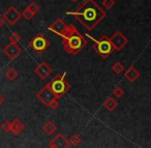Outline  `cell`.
Returning a JSON list of instances; mask_svg holds the SVG:
<instances>
[{"instance_id":"cell-1","label":"cell","mask_w":151,"mask_h":148,"mask_svg":"<svg viewBox=\"0 0 151 148\" xmlns=\"http://www.w3.org/2000/svg\"><path fill=\"white\" fill-rule=\"evenodd\" d=\"M66 15L73 16L88 31L93 30L106 17L107 13L94 0H85L73 12H66Z\"/></svg>"},{"instance_id":"cell-2","label":"cell","mask_w":151,"mask_h":148,"mask_svg":"<svg viewBox=\"0 0 151 148\" xmlns=\"http://www.w3.org/2000/svg\"><path fill=\"white\" fill-rule=\"evenodd\" d=\"M61 38H62L63 49L65 50V52L70 55L78 54L88 44V40L85 38V36L80 33V31L73 24H69L68 30L65 35Z\"/></svg>"},{"instance_id":"cell-3","label":"cell","mask_w":151,"mask_h":148,"mask_svg":"<svg viewBox=\"0 0 151 148\" xmlns=\"http://www.w3.org/2000/svg\"><path fill=\"white\" fill-rule=\"evenodd\" d=\"M65 76H66V73L64 71L61 75L55 76L49 83H47L50 90L57 98H60L70 89V84L68 83V81L65 80Z\"/></svg>"},{"instance_id":"cell-4","label":"cell","mask_w":151,"mask_h":148,"mask_svg":"<svg viewBox=\"0 0 151 148\" xmlns=\"http://www.w3.org/2000/svg\"><path fill=\"white\" fill-rule=\"evenodd\" d=\"M86 36L93 42V49L103 59H106L109 55H111L114 52V48L110 42V38L107 35L101 36V38H99V40L92 38L90 34H86Z\"/></svg>"},{"instance_id":"cell-5","label":"cell","mask_w":151,"mask_h":148,"mask_svg":"<svg viewBox=\"0 0 151 148\" xmlns=\"http://www.w3.org/2000/svg\"><path fill=\"white\" fill-rule=\"evenodd\" d=\"M28 46L33 50L35 54H42V53L46 52L50 47V42L49 40L42 33H37L35 36L30 40Z\"/></svg>"},{"instance_id":"cell-6","label":"cell","mask_w":151,"mask_h":148,"mask_svg":"<svg viewBox=\"0 0 151 148\" xmlns=\"http://www.w3.org/2000/svg\"><path fill=\"white\" fill-rule=\"evenodd\" d=\"M109 38L112 46L114 48V51H116V52H120L128 44V38L121 31H119V30L114 32L113 35Z\"/></svg>"},{"instance_id":"cell-7","label":"cell","mask_w":151,"mask_h":148,"mask_svg":"<svg viewBox=\"0 0 151 148\" xmlns=\"http://www.w3.org/2000/svg\"><path fill=\"white\" fill-rule=\"evenodd\" d=\"M35 96L42 105H45V106H47V107L50 106L51 103L54 102L55 100H59V98H57L56 96L53 94V92L51 91L50 88H49V86L47 85V84L35 94Z\"/></svg>"},{"instance_id":"cell-8","label":"cell","mask_w":151,"mask_h":148,"mask_svg":"<svg viewBox=\"0 0 151 148\" xmlns=\"http://www.w3.org/2000/svg\"><path fill=\"white\" fill-rule=\"evenodd\" d=\"M48 30L52 31L53 33H55L56 35L62 38V36L65 35V33H66L67 30H68V25H66L61 18H57L54 22H52V23L49 25Z\"/></svg>"},{"instance_id":"cell-9","label":"cell","mask_w":151,"mask_h":148,"mask_svg":"<svg viewBox=\"0 0 151 148\" xmlns=\"http://www.w3.org/2000/svg\"><path fill=\"white\" fill-rule=\"evenodd\" d=\"M2 17H3V19L5 20V22H7V24H9L11 26H14V25H16V23H17L20 19H21L22 15L16 7L11 6L4 12Z\"/></svg>"},{"instance_id":"cell-10","label":"cell","mask_w":151,"mask_h":148,"mask_svg":"<svg viewBox=\"0 0 151 148\" xmlns=\"http://www.w3.org/2000/svg\"><path fill=\"white\" fill-rule=\"evenodd\" d=\"M52 71H53L52 66L49 63L45 62V61L38 63L35 66V69H34V74L42 80H46L47 78L50 77Z\"/></svg>"},{"instance_id":"cell-11","label":"cell","mask_w":151,"mask_h":148,"mask_svg":"<svg viewBox=\"0 0 151 148\" xmlns=\"http://www.w3.org/2000/svg\"><path fill=\"white\" fill-rule=\"evenodd\" d=\"M3 53L4 55L11 60L18 58L20 55L22 54V49L21 47L18 46V44H14V43H9L7 46L4 47L3 49Z\"/></svg>"},{"instance_id":"cell-12","label":"cell","mask_w":151,"mask_h":148,"mask_svg":"<svg viewBox=\"0 0 151 148\" xmlns=\"http://www.w3.org/2000/svg\"><path fill=\"white\" fill-rule=\"evenodd\" d=\"M69 141L62 134H57L50 141L48 148H69Z\"/></svg>"},{"instance_id":"cell-13","label":"cell","mask_w":151,"mask_h":148,"mask_svg":"<svg viewBox=\"0 0 151 148\" xmlns=\"http://www.w3.org/2000/svg\"><path fill=\"white\" fill-rule=\"evenodd\" d=\"M140 76H141L140 71L134 66H129L127 69V71H124V78H125L129 83H134V82L140 78Z\"/></svg>"},{"instance_id":"cell-14","label":"cell","mask_w":151,"mask_h":148,"mask_svg":"<svg viewBox=\"0 0 151 148\" xmlns=\"http://www.w3.org/2000/svg\"><path fill=\"white\" fill-rule=\"evenodd\" d=\"M24 129H25V126H24L23 122H22L21 120H19V119H14V120L12 121V131L11 133H13L15 136L21 135L22 131H24Z\"/></svg>"},{"instance_id":"cell-15","label":"cell","mask_w":151,"mask_h":148,"mask_svg":"<svg viewBox=\"0 0 151 148\" xmlns=\"http://www.w3.org/2000/svg\"><path fill=\"white\" fill-rule=\"evenodd\" d=\"M103 106L105 107V108L107 109L109 112H113V111L115 110L116 108H117L118 102L115 100V98H113V97H108L107 100L104 102Z\"/></svg>"},{"instance_id":"cell-16","label":"cell","mask_w":151,"mask_h":148,"mask_svg":"<svg viewBox=\"0 0 151 148\" xmlns=\"http://www.w3.org/2000/svg\"><path fill=\"white\" fill-rule=\"evenodd\" d=\"M42 129H44V131L48 136H52L57 129V126L53 121H47L44 124V126H42Z\"/></svg>"},{"instance_id":"cell-17","label":"cell","mask_w":151,"mask_h":148,"mask_svg":"<svg viewBox=\"0 0 151 148\" xmlns=\"http://www.w3.org/2000/svg\"><path fill=\"white\" fill-rule=\"evenodd\" d=\"M18 75H19V74H18V71H16L14 67H9V69L5 71V77H6L9 81H15L18 78Z\"/></svg>"},{"instance_id":"cell-18","label":"cell","mask_w":151,"mask_h":148,"mask_svg":"<svg viewBox=\"0 0 151 148\" xmlns=\"http://www.w3.org/2000/svg\"><path fill=\"white\" fill-rule=\"evenodd\" d=\"M69 141V144L73 146H75V147H77V146H79L81 143H82V139H81V137L79 135H77V134H75V135H73L70 137V139L68 140Z\"/></svg>"},{"instance_id":"cell-19","label":"cell","mask_w":151,"mask_h":148,"mask_svg":"<svg viewBox=\"0 0 151 148\" xmlns=\"http://www.w3.org/2000/svg\"><path fill=\"white\" fill-rule=\"evenodd\" d=\"M112 71L115 74H117V75H119L120 73H122V71H124V65L122 64V62L117 61V62H115L112 65Z\"/></svg>"},{"instance_id":"cell-20","label":"cell","mask_w":151,"mask_h":148,"mask_svg":"<svg viewBox=\"0 0 151 148\" xmlns=\"http://www.w3.org/2000/svg\"><path fill=\"white\" fill-rule=\"evenodd\" d=\"M0 127H1V129H2L4 133H11L12 131V121H3L2 123H1V125H0Z\"/></svg>"},{"instance_id":"cell-21","label":"cell","mask_w":151,"mask_h":148,"mask_svg":"<svg viewBox=\"0 0 151 148\" xmlns=\"http://www.w3.org/2000/svg\"><path fill=\"white\" fill-rule=\"evenodd\" d=\"M21 15H22V17H23V18H25L26 20H31L32 18H33L34 16H35L33 13H32L31 11H30L29 9H28V7H26V9H24V11H23V13H22Z\"/></svg>"},{"instance_id":"cell-22","label":"cell","mask_w":151,"mask_h":148,"mask_svg":"<svg viewBox=\"0 0 151 148\" xmlns=\"http://www.w3.org/2000/svg\"><path fill=\"white\" fill-rule=\"evenodd\" d=\"M116 4L115 0H103V6L106 9H111Z\"/></svg>"},{"instance_id":"cell-23","label":"cell","mask_w":151,"mask_h":148,"mask_svg":"<svg viewBox=\"0 0 151 148\" xmlns=\"http://www.w3.org/2000/svg\"><path fill=\"white\" fill-rule=\"evenodd\" d=\"M9 43H14V44H18V43L21 40V36H20L19 33H17V32H14V33L11 34V36H9Z\"/></svg>"},{"instance_id":"cell-24","label":"cell","mask_w":151,"mask_h":148,"mask_svg":"<svg viewBox=\"0 0 151 148\" xmlns=\"http://www.w3.org/2000/svg\"><path fill=\"white\" fill-rule=\"evenodd\" d=\"M113 94H114V95H115L117 98L122 97V96H123V94H124V90H123V88L120 87V86H117V87H116L115 89L113 90Z\"/></svg>"},{"instance_id":"cell-25","label":"cell","mask_w":151,"mask_h":148,"mask_svg":"<svg viewBox=\"0 0 151 148\" xmlns=\"http://www.w3.org/2000/svg\"><path fill=\"white\" fill-rule=\"evenodd\" d=\"M27 7L30 9V11L32 12V13L34 14V15H36V14H37L38 12H40V5L36 4L35 2H31V3H29V5H28Z\"/></svg>"},{"instance_id":"cell-26","label":"cell","mask_w":151,"mask_h":148,"mask_svg":"<svg viewBox=\"0 0 151 148\" xmlns=\"http://www.w3.org/2000/svg\"><path fill=\"white\" fill-rule=\"evenodd\" d=\"M59 107V100H55L54 102L51 103V105L49 106V108L52 109V110H57Z\"/></svg>"},{"instance_id":"cell-27","label":"cell","mask_w":151,"mask_h":148,"mask_svg":"<svg viewBox=\"0 0 151 148\" xmlns=\"http://www.w3.org/2000/svg\"><path fill=\"white\" fill-rule=\"evenodd\" d=\"M4 102H5V97L0 93V106H2V105L4 104Z\"/></svg>"},{"instance_id":"cell-28","label":"cell","mask_w":151,"mask_h":148,"mask_svg":"<svg viewBox=\"0 0 151 148\" xmlns=\"http://www.w3.org/2000/svg\"><path fill=\"white\" fill-rule=\"evenodd\" d=\"M4 23H5V20L3 19V17H0V28L4 25Z\"/></svg>"},{"instance_id":"cell-29","label":"cell","mask_w":151,"mask_h":148,"mask_svg":"<svg viewBox=\"0 0 151 148\" xmlns=\"http://www.w3.org/2000/svg\"><path fill=\"white\" fill-rule=\"evenodd\" d=\"M79 0H71V2H78Z\"/></svg>"}]
</instances>
